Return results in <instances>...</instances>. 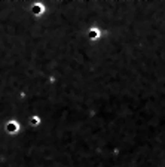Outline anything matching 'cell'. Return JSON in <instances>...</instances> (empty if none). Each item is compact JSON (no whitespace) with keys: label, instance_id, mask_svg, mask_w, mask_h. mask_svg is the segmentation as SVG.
I'll list each match as a JSON object with an SVG mask.
<instances>
[{"label":"cell","instance_id":"cell-1","mask_svg":"<svg viewBox=\"0 0 165 167\" xmlns=\"http://www.w3.org/2000/svg\"><path fill=\"white\" fill-rule=\"evenodd\" d=\"M88 37H89L91 41H97V39H100V30L95 29V27L89 29V31H88Z\"/></svg>","mask_w":165,"mask_h":167},{"label":"cell","instance_id":"cell-2","mask_svg":"<svg viewBox=\"0 0 165 167\" xmlns=\"http://www.w3.org/2000/svg\"><path fill=\"white\" fill-rule=\"evenodd\" d=\"M6 128H8V131L9 133H15L18 130V125L15 124V122H9V124L6 125Z\"/></svg>","mask_w":165,"mask_h":167},{"label":"cell","instance_id":"cell-3","mask_svg":"<svg viewBox=\"0 0 165 167\" xmlns=\"http://www.w3.org/2000/svg\"><path fill=\"white\" fill-rule=\"evenodd\" d=\"M42 9H43V8H42V6H40V5H36V6H33V12H34V14H36V15H39V12H42Z\"/></svg>","mask_w":165,"mask_h":167},{"label":"cell","instance_id":"cell-4","mask_svg":"<svg viewBox=\"0 0 165 167\" xmlns=\"http://www.w3.org/2000/svg\"><path fill=\"white\" fill-rule=\"evenodd\" d=\"M30 121H31V125H37L40 120L37 118V116H31V120H30Z\"/></svg>","mask_w":165,"mask_h":167}]
</instances>
